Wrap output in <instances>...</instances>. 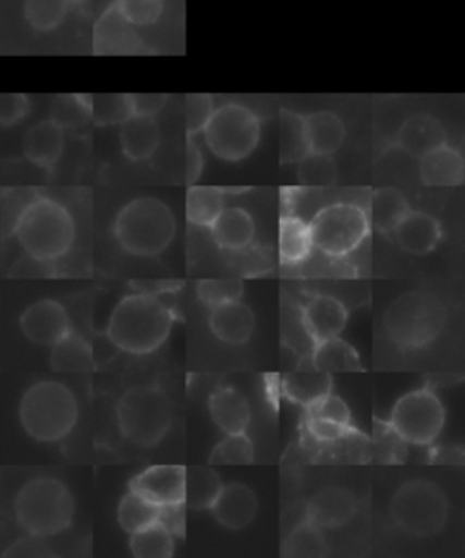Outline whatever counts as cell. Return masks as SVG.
Returning a JSON list of instances; mask_svg holds the SVG:
<instances>
[{
	"label": "cell",
	"mask_w": 465,
	"mask_h": 558,
	"mask_svg": "<svg viewBox=\"0 0 465 558\" xmlns=\"http://www.w3.org/2000/svg\"><path fill=\"white\" fill-rule=\"evenodd\" d=\"M84 0H68V4H81Z\"/></svg>",
	"instance_id": "cell-55"
},
{
	"label": "cell",
	"mask_w": 465,
	"mask_h": 558,
	"mask_svg": "<svg viewBox=\"0 0 465 558\" xmlns=\"http://www.w3.org/2000/svg\"><path fill=\"white\" fill-rule=\"evenodd\" d=\"M68 0H26L24 15L32 28L37 32H53L66 19Z\"/></svg>",
	"instance_id": "cell-40"
},
{
	"label": "cell",
	"mask_w": 465,
	"mask_h": 558,
	"mask_svg": "<svg viewBox=\"0 0 465 558\" xmlns=\"http://www.w3.org/2000/svg\"><path fill=\"white\" fill-rule=\"evenodd\" d=\"M307 415L326 418V421L339 422L342 426H353V416H351L350 405L334 393H329L323 399L318 400L311 408H307Z\"/></svg>",
	"instance_id": "cell-49"
},
{
	"label": "cell",
	"mask_w": 465,
	"mask_h": 558,
	"mask_svg": "<svg viewBox=\"0 0 465 558\" xmlns=\"http://www.w3.org/2000/svg\"><path fill=\"white\" fill-rule=\"evenodd\" d=\"M301 323L313 344H317L344 331L347 310L334 296L315 295L302 307Z\"/></svg>",
	"instance_id": "cell-14"
},
{
	"label": "cell",
	"mask_w": 465,
	"mask_h": 558,
	"mask_svg": "<svg viewBox=\"0 0 465 558\" xmlns=\"http://www.w3.org/2000/svg\"><path fill=\"white\" fill-rule=\"evenodd\" d=\"M309 154L304 116L295 111H280V160L284 165L298 162Z\"/></svg>",
	"instance_id": "cell-34"
},
{
	"label": "cell",
	"mask_w": 465,
	"mask_h": 558,
	"mask_svg": "<svg viewBox=\"0 0 465 558\" xmlns=\"http://www.w3.org/2000/svg\"><path fill=\"white\" fill-rule=\"evenodd\" d=\"M389 424L405 442L429 446L442 433L445 410L432 389H415L394 404Z\"/></svg>",
	"instance_id": "cell-11"
},
{
	"label": "cell",
	"mask_w": 465,
	"mask_h": 558,
	"mask_svg": "<svg viewBox=\"0 0 465 558\" xmlns=\"http://www.w3.org/2000/svg\"><path fill=\"white\" fill-rule=\"evenodd\" d=\"M113 235L124 252L155 257L175 239L176 220L159 198H135L117 215Z\"/></svg>",
	"instance_id": "cell-5"
},
{
	"label": "cell",
	"mask_w": 465,
	"mask_h": 558,
	"mask_svg": "<svg viewBox=\"0 0 465 558\" xmlns=\"http://www.w3.org/2000/svg\"><path fill=\"white\" fill-rule=\"evenodd\" d=\"M50 364L59 373L91 372L95 366L94 350L88 340L70 331L51 345Z\"/></svg>",
	"instance_id": "cell-30"
},
{
	"label": "cell",
	"mask_w": 465,
	"mask_h": 558,
	"mask_svg": "<svg viewBox=\"0 0 465 558\" xmlns=\"http://www.w3.org/2000/svg\"><path fill=\"white\" fill-rule=\"evenodd\" d=\"M219 473L211 465H192L186 468V482H184V504L186 508L203 511L211 509L215 500L222 489Z\"/></svg>",
	"instance_id": "cell-32"
},
{
	"label": "cell",
	"mask_w": 465,
	"mask_h": 558,
	"mask_svg": "<svg viewBox=\"0 0 465 558\" xmlns=\"http://www.w3.org/2000/svg\"><path fill=\"white\" fill-rule=\"evenodd\" d=\"M356 513V498L344 487H326L307 502L306 520L320 530H336L347 524Z\"/></svg>",
	"instance_id": "cell-15"
},
{
	"label": "cell",
	"mask_w": 465,
	"mask_h": 558,
	"mask_svg": "<svg viewBox=\"0 0 465 558\" xmlns=\"http://www.w3.org/2000/svg\"><path fill=\"white\" fill-rule=\"evenodd\" d=\"M8 275L12 279H48V277L56 275V269H53V263H50V260H40V258L26 255V257L19 258L17 263L13 264Z\"/></svg>",
	"instance_id": "cell-50"
},
{
	"label": "cell",
	"mask_w": 465,
	"mask_h": 558,
	"mask_svg": "<svg viewBox=\"0 0 465 558\" xmlns=\"http://www.w3.org/2000/svg\"><path fill=\"white\" fill-rule=\"evenodd\" d=\"M258 502L252 487L244 484H228L220 489L219 497L211 506L215 519L228 530H244L257 514Z\"/></svg>",
	"instance_id": "cell-16"
},
{
	"label": "cell",
	"mask_w": 465,
	"mask_h": 558,
	"mask_svg": "<svg viewBox=\"0 0 465 558\" xmlns=\"http://www.w3.org/2000/svg\"><path fill=\"white\" fill-rule=\"evenodd\" d=\"M159 509L160 506L149 502L148 498H144L140 493L130 489L119 504L117 519H119L122 530L132 535L144 527L157 524Z\"/></svg>",
	"instance_id": "cell-35"
},
{
	"label": "cell",
	"mask_w": 465,
	"mask_h": 558,
	"mask_svg": "<svg viewBox=\"0 0 465 558\" xmlns=\"http://www.w3.org/2000/svg\"><path fill=\"white\" fill-rule=\"evenodd\" d=\"M396 241L404 252L413 255H427L438 246L442 239V228L431 215L409 211L399 228L394 230Z\"/></svg>",
	"instance_id": "cell-22"
},
{
	"label": "cell",
	"mask_w": 465,
	"mask_h": 558,
	"mask_svg": "<svg viewBox=\"0 0 465 558\" xmlns=\"http://www.w3.org/2000/svg\"><path fill=\"white\" fill-rule=\"evenodd\" d=\"M311 364L313 369L326 373H353L364 369L355 348L339 337L313 345Z\"/></svg>",
	"instance_id": "cell-29"
},
{
	"label": "cell",
	"mask_w": 465,
	"mask_h": 558,
	"mask_svg": "<svg viewBox=\"0 0 465 558\" xmlns=\"http://www.w3.org/2000/svg\"><path fill=\"white\" fill-rule=\"evenodd\" d=\"M203 151L198 149L197 144L193 143V137H189L186 148V182L189 186H193L198 181V177L203 173Z\"/></svg>",
	"instance_id": "cell-54"
},
{
	"label": "cell",
	"mask_w": 465,
	"mask_h": 558,
	"mask_svg": "<svg viewBox=\"0 0 465 558\" xmlns=\"http://www.w3.org/2000/svg\"><path fill=\"white\" fill-rule=\"evenodd\" d=\"M127 102H130L132 116L155 117L159 116L160 111L164 110L166 102H168V95L132 94L127 95Z\"/></svg>",
	"instance_id": "cell-52"
},
{
	"label": "cell",
	"mask_w": 465,
	"mask_h": 558,
	"mask_svg": "<svg viewBox=\"0 0 465 558\" xmlns=\"http://www.w3.org/2000/svg\"><path fill=\"white\" fill-rule=\"evenodd\" d=\"M313 239L309 225L296 215H284L280 219L279 255L282 264L295 266L311 255Z\"/></svg>",
	"instance_id": "cell-31"
},
{
	"label": "cell",
	"mask_w": 465,
	"mask_h": 558,
	"mask_svg": "<svg viewBox=\"0 0 465 558\" xmlns=\"http://www.w3.org/2000/svg\"><path fill=\"white\" fill-rule=\"evenodd\" d=\"M115 10L133 26H149L162 15L164 0H117Z\"/></svg>",
	"instance_id": "cell-46"
},
{
	"label": "cell",
	"mask_w": 465,
	"mask_h": 558,
	"mask_svg": "<svg viewBox=\"0 0 465 558\" xmlns=\"http://www.w3.org/2000/svg\"><path fill=\"white\" fill-rule=\"evenodd\" d=\"M371 451L382 464H402L407 457V442L389 422L375 418Z\"/></svg>",
	"instance_id": "cell-39"
},
{
	"label": "cell",
	"mask_w": 465,
	"mask_h": 558,
	"mask_svg": "<svg viewBox=\"0 0 465 558\" xmlns=\"http://www.w3.org/2000/svg\"><path fill=\"white\" fill-rule=\"evenodd\" d=\"M391 517L400 530L411 536L429 538L448 522L449 502L442 487L435 482L416 478L405 482L391 500Z\"/></svg>",
	"instance_id": "cell-8"
},
{
	"label": "cell",
	"mask_w": 465,
	"mask_h": 558,
	"mask_svg": "<svg viewBox=\"0 0 465 558\" xmlns=\"http://www.w3.org/2000/svg\"><path fill=\"white\" fill-rule=\"evenodd\" d=\"M328 553V542L323 530L304 522L291 531L290 536L282 544V557H323Z\"/></svg>",
	"instance_id": "cell-36"
},
{
	"label": "cell",
	"mask_w": 465,
	"mask_h": 558,
	"mask_svg": "<svg viewBox=\"0 0 465 558\" xmlns=\"http://www.w3.org/2000/svg\"><path fill=\"white\" fill-rule=\"evenodd\" d=\"M184 465H154L133 478L130 489L140 493L157 506L184 502Z\"/></svg>",
	"instance_id": "cell-13"
},
{
	"label": "cell",
	"mask_w": 465,
	"mask_h": 558,
	"mask_svg": "<svg viewBox=\"0 0 465 558\" xmlns=\"http://www.w3.org/2000/svg\"><path fill=\"white\" fill-rule=\"evenodd\" d=\"M130 549L137 558H170L175 553V538L160 524L132 533Z\"/></svg>",
	"instance_id": "cell-37"
},
{
	"label": "cell",
	"mask_w": 465,
	"mask_h": 558,
	"mask_svg": "<svg viewBox=\"0 0 465 558\" xmlns=\"http://www.w3.org/2000/svg\"><path fill=\"white\" fill-rule=\"evenodd\" d=\"M209 328L225 344H246L255 329V315L244 302L231 301L211 307Z\"/></svg>",
	"instance_id": "cell-18"
},
{
	"label": "cell",
	"mask_w": 465,
	"mask_h": 558,
	"mask_svg": "<svg viewBox=\"0 0 465 558\" xmlns=\"http://www.w3.org/2000/svg\"><path fill=\"white\" fill-rule=\"evenodd\" d=\"M175 313L157 295L135 293L117 304L108 324V337L119 350L148 355L170 337Z\"/></svg>",
	"instance_id": "cell-1"
},
{
	"label": "cell",
	"mask_w": 465,
	"mask_h": 558,
	"mask_svg": "<svg viewBox=\"0 0 465 558\" xmlns=\"http://www.w3.org/2000/svg\"><path fill=\"white\" fill-rule=\"evenodd\" d=\"M448 313L438 296L411 291L399 296L383 315L389 339L404 350L426 348L442 335Z\"/></svg>",
	"instance_id": "cell-6"
},
{
	"label": "cell",
	"mask_w": 465,
	"mask_h": 558,
	"mask_svg": "<svg viewBox=\"0 0 465 558\" xmlns=\"http://www.w3.org/2000/svg\"><path fill=\"white\" fill-rule=\"evenodd\" d=\"M309 154L333 155L344 143L345 128L333 111H315L304 117Z\"/></svg>",
	"instance_id": "cell-26"
},
{
	"label": "cell",
	"mask_w": 465,
	"mask_h": 558,
	"mask_svg": "<svg viewBox=\"0 0 465 558\" xmlns=\"http://www.w3.org/2000/svg\"><path fill=\"white\" fill-rule=\"evenodd\" d=\"M157 524L162 525L173 538H184L186 535V504L160 506Z\"/></svg>",
	"instance_id": "cell-51"
},
{
	"label": "cell",
	"mask_w": 465,
	"mask_h": 558,
	"mask_svg": "<svg viewBox=\"0 0 465 558\" xmlns=\"http://www.w3.org/2000/svg\"><path fill=\"white\" fill-rule=\"evenodd\" d=\"M53 121L62 130H75L83 128L91 121V95H68L57 100L53 108Z\"/></svg>",
	"instance_id": "cell-42"
},
{
	"label": "cell",
	"mask_w": 465,
	"mask_h": 558,
	"mask_svg": "<svg viewBox=\"0 0 465 558\" xmlns=\"http://www.w3.org/2000/svg\"><path fill=\"white\" fill-rule=\"evenodd\" d=\"M64 130L53 119L40 121L24 135V157L42 170L51 171L64 154Z\"/></svg>",
	"instance_id": "cell-17"
},
{
	"label": "cell",
	"mask_w": 465,
	"mask_h": 558,
	"mask_svg": "<svg viewBox=\"0 0 465 558\" xmlns=\"http://www.w3.org/2000/svg\"><path fill=\"white\" fill-rule=\"evenodd\" d=\"M209 413L220 432L242 433L252 424V408L246 397L235 388L215 389L209 397Z\"/></svg>",
	"instance_id": "cell-21"
},
{
	"label": "cell",
	"mask_w": 465,
	"mask_h": 558,
	"mask_svg": "<svg viewBox=\"0 0 465 558\" xmlns=\"http://www.w3.org/2000/svg\"><path fill=\"white\" fill-rule=\"evenodd\" d=\"M355 432H358L355 426H342L339 422L326 421L306 413V433L315 444L336 442Z\"/></svg>",
	"instance_id": "cell-48"
},
{
	"label": "cell",
	"mask_w": 465,
	"mask_h": 558,
	"mask_svg": "<svg viewBox=\"0 0 465 558\" xmlns=\"http://www.w3.org/2000/svg\"><path fill=\"white\" fill-rule=\"evenodd\" d=\"M132 26L117 12L115 7L108 10L95 26V53L106 56L132 50L135 40H138Z\"/></svg>",
	"instance_id": "cell-28"
},
{
	"label": "cell",
	"mask_w": 465,
	"mask_h": 558,
	"mask_svg": "<svg viewBox=\"0 0 465 558\" xmlns=\"http://www.w3.org/2000/svg\"><path fill=\"white\" fill-rule=\"evenodd\" d=\"M75 235L77 228L72 214L61 203L42 195L26 206L13 230L26 255L50 263L72 250Z\"/></svg>",
	"instance_id": "cell-4"
},
{
	"label": "cell",
	"mask_w": 465,
	"mask_h": 558,
	"mask_svg": "<svg viewBox=\"0 0 465 558\" xmlns=\"http://www.w3.org/2000/svg\"><path fill=\"white\" fill-rule=\"evenodd\" d=\"M197 295L208 307L219 306L224 302L241 301L244 284L238 279H206L197 286Z\"/></svg>",
	"instance_id": "cell-44"
},
{
	"label": "cell",
	"mask_w": 465,
	"mask_h": 558,
	"mask_svg": "<svg viewBox=\"0 0 465 558\" xmlns=\"http://www.w3.org/2000/svg\"><path fill=\"white\" fill-rule=\"evenodd\" d=\"M13 509L21 530L35 538H48L73 524L75 498L59 478L37 476L19 489Z\"/></svg>",
	"instance_id": "cell-2"
},
{
	"label": "cell",
	"mask_w": 465,
	"mask_h": 558,
	"mask_svg": "<svg viewBox=\"0 0 465 558\" xmlns=\"http://www.w3.org/2000/svg\"><path fill=\"white\" fill-rule=\"evenodd\" d=\"M117 421L122 437L137 446H155L170 432L173 404L162 389L135 386L117 404Z\"/></svg>",
	"instance_id": "cell-7"
},
{
	"label": "cell",
	"mask_w": 465,
	"mask_h": 558,
	"mask_svg": "<svg viewBox=\"0 0 465 558\" xmlns=\"http://www.w3.org/2000/svg\"><path fill=\"white\" fill-rule=\"evenodd\" d=\"M132 117L127 95H91V119L100 126L122 124Z\"/></svg>",
	"instance_id": "cell-43"
},
{
	"label": "cell",
	"mask_w": 465,
	"mask_h": 558,
	"mask_svg": "<svg viewBox=\"0 0 465 558\" xmlns=\"http://www.w3.org/2000/svg\"><path fill=\"white\" fill-rule=\"evenodd\" d=\"M39 197V193L34 190H8L2 193V208H0V226H2V236L10 239L13 236V230L17 225L19 217L23 214L26 206L32 201Z\"/></svg>",
	"instance_id": "cell-45"
},
{
	"label": "cell",
	"mask_w": 465,
	"mask_h": 558,
	"mask_svg": "<svg viewBox=\"0 0 465 558\" xmlns=\"http://www.w3.org/2000/svg\"><path fill=\"white\" fill-rule=\"evenodd\" d=\"M420 177L427 186H462L465 181L464 157L458 149L443 144L420 157Z\"/></svg>",
	"instance_id": "cell-19"
},
{
	"label": "cell",
	"mask_w": 465,
	"mask_h": 558,
	"mask_svg": "<svg viewBox=\"0 0 465 558\" xmlns=\"http://www.w3.org/2000/svg\"><path fill=\"white\" fill-rule=\"evenodd\" d=\"M208 148L219 159L238 162L255 151L260 141V121L246 106L230 102L215 108L213 116L204 128Z\"/></svg>",
	"instance_id": "cell-10"
},
{
	"label": "cell",
	"mask_w": 465,
	"mask_h": 558,
	"mask_svg": "<svg viewBox=\"0 0 465 558\" xmlns=\"http://www.w3.org/2000/svg\"><path fill=\"white\" fill-rule=\"evenodd\" d=\"M253 460H255V448L246 432L228 433V437L220 440L211 451L209 464L247 465L253 464Z\"/></svg>",
	"instance_id": "cell-38"
},
{
	"label": "cell",
	"mask_w": 465,
	"mask_h": 558,
	"mask_svg": "<svg viewBox=\"0 0 465 558\" xmlns=\"http://www.w3.org/2000/svg\"><path fill=\"white\" fill-rule=\"evenodd\" d=\"M21 329L34 344L51 348L72 331V323L61 302L42 299L26 307L21 315Z\"/></svg>",
	"instance_id": "cell-12"
},
{
	"label": "cell",
	"mask_w": 465,
	"mask_h": 558,
	"mask_svg": "<svg viewBox=\"0 0 465 558\" xmlns=\"http://www.w3.org/2000/svg\"><path fill=\"white\" fill-rule=\"evenodd\" d=\"M122 151L127 159L143 162L160 146V128L155 117H127L121 124Z\"/></svg>",
	"instance_id": "cell-24"
},
{
	"label": "cell",
	"mask_w": 465,
	"mask_h": 558,
	"mask_svg": "<svg viewBox=\"0 0 465 558\" xmlns=\"http://www.w3.org/2000/svg\"><path fill=\"white\" fill-rule=\"evenodd\" d=\"M448 141L440 121L431 116L409 117L399 130L396 144L411 157L420 159L432 149L440 148Z\"/></svg>",
	"instance_id": "cell-20"
},
{
	"label": "cell",
	"mask_w": 465,
	"mask_h": 558,
	"mask_svg": "<svg viewBox=\"0 0 465 558\" xmlns=\"http://www.w3.org/2000/svg\"><path fill=\"white\" fill-rule=\"evenodd\" d=\"M209 230L217 246L228 252H241L244 247L252 246L255 220L246 209L224 208Z\"/></svg>",
	"instance_id": "cell-23"
},
{
	"label": "cell",
	"mask_w": 465,
	"mask_h": 558,
	"mask_svg": "<svg viewBox=\"0 0 465 558\" xmlns=\"http://www.w3.org/2000/svg\"><path fill=\"white\" fill-rule=\"evenodd\" d=\"M224 190L192 186L186 195V217L192 225L211 228L224 206Z\"/></svg>",
	"instance_id": "cell-33"
},
{
	"label": "cell",
	"mask_w": 465,
	"mask_h": 558,
	"mask_svg": "<svg viewBox=\"0 0 465 558\" xmlns=\"http://www.w3.org/2000/svg\"><path fill=\"white\" fill-rule=\"evenodd\" d=\"M282 393L285 399L302 408H311L315 402L323 399L326 395L333 393V378L331 373L318 369H298L287 373L282 378Z\"/></svg>",
	"instance_id": "cell-25"
},
{
	"label": "cell",
	"mask_w": 465,
	"mask_h": 558,
	"mask_svg": "<svg viewBox=\"0 0 465 558\" xmlns=\"http://www.w3.org/2000/svg\"><path fill=\"white\" fill-rule=\"evenodd\" d=\"M19 421L37 442H61L77 426V399L64 384L40 380L23 395Z\"/></svg>",
	"instance_id": "cell-3"
},
{
	"label": "cell",
	"mask_w": 465,
	"mask_h": 558,
	"mask_svg": "<svg viewBox=\"0 0 465 558\" xmlns=\"http://www.w3.org/2000/svg\"><path fill=\"white\" fill-rule=\"evenodd\" d=\"M298 181L306 187H328L336 182V165L331 155L307 154L298 160Z\"/></svg>",
	"instance_id": "cell-41"
},
{
	"label": "cell",
	"mask_w": 465,
	"mask_h": 558,
	"mask_svg": "<svg viewBox=\"0 0 465 558\" xmlns=\"http://www.w3.org/2000/svg\"><path fill=\"white\" fill-rule=\"evenodd\" d=\"M215 105L211 95L192 94L186 99V130L187 137H195L204 132L209 119L213 116Z\"/></svg>",
	"instance_id": "cell-47"
},
{
	"label": "cell",
	"mask_w": 465,
	"mask_h": 558,
	"mask_svg": "<svg viewBox=\"0 0 465 558\" xmlns=\"http://www.w3.org/2000/svg\"><path fill=\"white\" fill-rule=\"evenodd\" d=\"M29 102L26 95H10L0 102V122L4 126H12L15 122L23 121L28 116Z\"/></svg>",
	"instance_id": "cell-53"
},
{
	"label": "cell",
	"mask_w": 465,
	"mask_h": 558,
	"mask_svg": "<svg viewBox=\"0 0 465 558\" xmlns=\"http://www.w3.org/2000/svg\"><path fill=\"white\" fill-rule=\"evenodd\" d=\"M409 211V203L399 190L380 187L372 192L371 206H369L367 217L380 233L389 235V233H394Z\"/></svg>",
	"instance_id": "cell-27"
},
{
	"label": "cell",
	"mask_w": 465,
	"mask_h": 558,
	"mask_svg": "<svg viewBox=\"0 0 465 558\" xmlns=\"http://www.w3.org/2000/svg\"><path fill=\"white\" fill-rule=\"evenodd\" d=\"M313 247L328 257H345L366 241L371 222L366 211L356 204H331L320 209L311 222Z\"/></svg>",
	"instance_id": "cell-9"
}]
</instances>
